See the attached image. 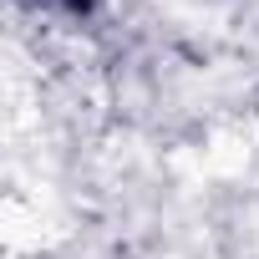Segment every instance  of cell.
I'll return each instance as SVG.
<instances>
[{
    "label": "cell",
    "instance_id": "6da1fadb",
    "mask_svg": "<svg viewBox=\"0 0 259 259\" xmlns=\"http://www.w3.org/2000/svg\"><path fill=\"white\" fill-rule=\"evenodd\" d=\"M16 6L21 11H36V16H51L61 26H97L112 0H16Z\"/></svg>",
    "mask_w": 259,
    "mask_h": 259
}]
</instances>
